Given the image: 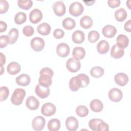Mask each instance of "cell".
Segmentation results:
<instances>
[{"mask_svg":"<svg viewBox=\"0 0 131 131\" xmlns=\"http://www.w3.org/2000/svg\"><path fill=\"white\" fill-rule=\"evenodd\" d=\"M4 72V68L3 66L1 67V75H2Z\"/></svg>","mask_w":131,"mask_h":131,"instance_id":"obj_51","label":"cell"},{"mask_svg":"<svg viewBox=\"0 0 131 131\" xmlns=\"http://www.w3.org/2000/svg\"><path fill=\"white\" fill-rule=\"evenodd\" d=\"M26 105L30 110H36L39 106V101L35 96H30L27 98Z\"/></svg>","mask_w":131,"mask_h":131,"instance_id":"obj_12","label":"cell"},{"mask_svg":"<svg viewBox=\"0 0 131 131\" xmlns=\"http://www.w3.org/2000/svg\"><path fill=\"white\" fill-rule=\"evenodd\" d=\"M109 130V126L103 120L98 124L97 131H108Z\"/></svg>","mask_w":131,"mask_h":131,"instance_id":"obj_44","label":"cell"},{"mask_svg":"<svg viewBox=\"0 0 131 131\" xmlns=\"http://www.w3.org/2000/svg\"><path fill=\"white\" fill-rule=\"evenodd\" d=\"M9 95V90L8 88L5 86H3L1 87V101L6 100L8 97Z\"/></svg>","mask_w":131,"mask_h":131,"instance_id":"obj_38","label":"cell"},{"mask_svg":"<svg viewBox=\"0 0 131 131\" xmlns=\"http://www.w3.org/2000/svg\"><path fill=\"white\" fill-rule=\"evenodd\" d=\"M90 107L92 111L94 112H100L103 108V104L101 101L98 99L92 100L90 103Z\"/></svg>","mask_w":131,"mask_h":131,"instance_id":"obj_22","label":"cell"},{"mask_svg":"<svg viewBox=\"0 0 131 131\" xmlns=\"http://www.w3.org/2000/svg\"><path fill=\"white\" fill-rule=\"evenodd\" d=\"M104 73V69L99 66L93 67L90 70V74L92 76L95 78H99L103 75Z\"/></svg>","mask_w":131,"mask_h":131,"instance_id":"obj_31","label":"cell"},{"mask_svg":"<svg viewBox=\"0 0 131 131\" xmlns=\"http://www.w3.org/2000/svg\"><path fill=\"white\" fill-rule=\"evenodd\" d=\"M9 4L7 1L1 0L0 1V13H5L9 9Z\"/></svg>","mask_w":131,"mask_h":131,"instance_id":"obj_41","label":"cell"},{"mask_svg":"<svg viewBox=\"0 0 131 131\" xmlns=\"http://www.w3.org/2000/svg\"><path fill=\"white\" fill-rule=\"evenodd\" d=\"M14 20L16 24L21 25L26 22L27 20V15L24 12H18L15 15Z\"/></svg>","mask_w":131,"mask_h":131,"instance_id":"obj_33","label":"cell"},{"mask_svg":"<svg viewBox=\"0 0 131 131\" xmlns=\"http://www.w3.org/2000/svg\"><path fill=\"white\" fill-rule=\"evenodd\" d=\"M70 49L69 45L64 42L59 43L56 47V53L61 57H66L70 53Z\"/></svg>","mask_w":131,"mask_h":131,"instance_id":"obj_8","label":"cell"},{"mask_svg":"<svg viewBox=\"0 0 131 131\" xmlns=\"http://www.w3.org/2000/svg\"><path fill=\"white\" fill-rule=\"evenodd\" d=\"M53 9L55 14L58 16L63 15L66 11V8L64 4L62 1H56L53 5Z\"/></svg>","mask_w":131,"mask_h":131,"instance_id":"obj_9","label":"cell"},{"mask_svg":"<svg viewBox=\"0 0 131 131\" xmlns=\"http://www.w3.org/2000/svg\"><path fill=\"white\" fill-rule=\"evenodd\" d=\"M26 91L23 89H16L12 95L11 101L12 103L15 105H19L22 103L26 96Z\"/></svg>","mask_w":131,"mask_h":131,"instance_id":"obj_1","label":"cell"},{"mask_svg":"<svg viewBox=\"0 0 131 131\" xmlns=\"http://www.w3.org/2000/svg\"><path fill=\"white\" fill-rule=\"evenodd\" d=\"M80 78L82 83V88H84L87 86L90 83V79L89 76L83 73H81L77 75Z\"/></svg>","mask_w":131,"mask_h":131,"instance_id":"obj_39","label":"cell"},{"mask_svg":"<svg viewBox=\"0 0 131 131\" xmlns=\"http://www.w3.org/2000/svg\"><path fill=\"white\" fill-rule=\"evenodd\" d=\"M7 70L9 74L14 75L20 72L21 67L18 62L13 61L8 64L7 67Z\"/></svg>","mask_w":131,"mask_h":131,"instance_id":"obj_19","label":"cell"},{"mask_svg":"<svg viewBox=\"0 0 131 131\" xmlns=\"http://www.w3.org/2000/svg\"><path fill=\"white\" fill-rule=\"evenodd\" d=\"M39 84L45 88H49L52 83V77L48 75H41L38 78Z\"/></svg>","mask_w":131,"mask_h":131,"instance_id":"obj_26","label":"cell"},{"mask_svg":"<svg viewBox=\"0 0 131 131\" xmlns=\"http://www.w3.org/2000/svg\"><path fill=\"white\" fill-rule=\"evenodd\" d=\"M102 120L98 118H94L90 120L89 122V127L94 131H97L98 124L99 123L102 121Z\"/></svg>","mask_w":131,"mask_h":131,"instance_id":"obj_37","label":"cell"},{"mask_svg":"<svg viewBox=\"0 0 131 131\" xmlns=\"http://www.w3.org/2000/svg\"><path fill=\"white\" fill-rule=\"evenodd\" d=\"M124 54V49L120 47L117 44L113 45L111 50V55L112 57L115 59L121 58Z\"/></svg>","mask_w":131,"mask_h":131,"instance_id":"obj_17","label":"cell"},{"mask_svg":"<svg viewBox=\"0 0 131 131\" xmlns=\"http://www.w3.org/2000/svg\"><path fill=\"white\" fill-rule=\"evenodd\" d=\"M69 84L70 89L73 92H76L78 91L79 88H82V83L80 78L77 75L71 78Z\"/></svg>","mask_w":131,"mask_h":131,"instance_id":"obj_14","label":"cell"},{"mask_svg":"<svg viewBox=\"0 0 131 131\" xmlns=\"http://www.w3.org/2000/svg\"><path fill=\"white\" fill-rule=\"evenodd\" d=\"M42 18V13L38 9L32 10L29 14V20L33 24L38 23Z\"/></svg>","mask_w":131,"mask_h":131,"instance_id":"obj_11","label":"cell"},{"mask_svg":"<svg viewBox=\"0 0 131 131\" xmlns=\"http://www.w3.org/2000/svg\"><path fill=\"white\" fill-rule=\"evenodd\" d=\"M80 25L82 28L88 29L93 25V19L88 15H84L80 18Z\"/></svg>","mask_w":131,"mask_h":131,"instance_id":"obj_28","label":"cell"},{"mask_svg":"<svg viewBox=\"0 0 131 131\" xmlns=\"http://www.w3.org/2000/svg\"><path fill=\"white\" fill-rule=\"evenodd\" d=\"M46 124V120L41 116L35 117L32 121V127L36 131L41 130L43 129Z\"/></svg>","mask_w":131,"mask_h":131,"instance_id":"obj_5","label":"cell"},{"mask_svg":"<svg viewBox=\"0 0 131 131\" xmlns=\"http://www.w3.org/2000/svg\"><path fill=\"white\" fill-rule=\"evenodd\" d=\"M110 49L108 42L105 40H100L97 45V50L100 54H106Z\"/></svg>","mask_w":131,"mask_h":131,"instance_id":"obj_21","label":"cell"},{"mask_svg":"<svg viewBox=\"0 0 131 131\" xmlns=\"http://www.w3.org/2000/svg\"><path fill=\"white\" fill-rule=\"evenodd\" d=\"M15 81L18 85L26 86L29 85L30 83L31 78L28 74H21L16 78Z\"/></svg>","mask_w":131,"mask_h":131,"instance_id":"obj_18","label":"cell"},{"mask_svg":"<svg viewBox=\"0 0 131 131\" xmlns=\"http://www.w3.org/2000/svg\"><path fill=\"white\" fill-rule=\"evenodd\" d=\"M51 30L50 25L47 23H42L39 24L37 27L38 33L42 35H48Z\"/></svg>","mask_w":131,"mask_h":131,"instance_id":"obj_23","label":"cell"},{"mask_svg":"<svg viewBox=\"0 0 131 131\" xmlns=\"http://www.w3.org/2000/svg\"><path fill=\"white\" fill-rule=\"evenodd\" d=\"M85 55V49L81 47H75L72 51V56L73 58L78 60L82 59Z\"/></svg>","mask_w":131,"mask_h":131,"instance_id":"obj_24","label":"cell"},{"mask_svg":"<svg viewBox=\"0 0 131 131\" xmlns=\"http://www.w3.org/2000/svg\"><path fill=\"white\" fill-rule=\"evenodd\" d=\"M108 96L111 101L115 102H118L122 99L123 94L120 89L116 88H113L109 91Z\"/></svg>","mask_w":131,"mask_h":131,"instance_id":"obj_7","label":"cell"},{"mask_svg":"<svg viewBox=\"0 0 131 131\" xmlns=\"http://www.w3.org/2000/svg\"><path fill=\"white\" fill-rule=\"evenodd\" d=\"M83 2L85 4V5H88V6H91L93 5V3H94L95 2V1H89V2H85V1H83Z\"/></svg>","mask_w":131,"mask_h":131,"instance_id":"obj_50","label":"cell"},{"mask_svg":"<svg viewBox=\"0 0 131 131\" xmlns=\"http://www.w3.org/2000/svg\"><path fill=\"white\" fill-rule=\"evenodd\" d=\"M66 126L69 131H75L77 129L79 123L77 119L73 117L70 116L66 119L65 122Z\"/></svg>","mask_w":131,"mask_h":131,"instance_id":"obj_10","label":"cell"},{"mask_svg":"<svg viewBox=\"0 0 131 131\" xmlns=\"http://www.w3.org/2000/svg\"><path fill=\"white\" fill-rule=\"evenodd\" d=\"M128 77L124 73H118L114 76L115 82L118 85L123 86L128 82Z\"/></svg>","mask_w":131,"mask_h":131,"instance_id":"obj_13","label":"cell"},{"mask_svg":"<svg viewBox=\"0 0 131 131\" xmlns=\"http://www.w3.org/2000/svg\"><path fill=\"white\" fill-rule=\"evenodd\" d=\"M117 45L120 47L124 49L126 48L129 43V39L127 36L124 34L119 35L116 38Z\"/></svg>","mask_w":131,"mask_h":131,"instance_id":"obj_27","label":"cell"},{"mask_svg":"<svg viewBox=\"0 0 131 131\" xmlns=\"http://www.w3.org/2000/svg\"><path fill=\"white\" fill-rule=\"evenodd\" d=\"M17 4L19 8L25 10H29L31 8L33 5V2L31 0L22 1L18 0L17 1Z\"/></svg>","mask_w":131,"mask_h":131,"instance_id":"obj_35","label":"cell"},{"mask_svg":"<svg viewBox=\"0 0 131 131\" xmlns=\"http://www.w3.org/2000/svg\"><path fill=\"white\" fill-rule=\"evenodd\" d=\"M30 46L34 51L39 52L42 51L44 48L45 41L41 37H35L31 39L30 41Z\"/></svg>","mask_w":131,"mask_h":131,"instance_id":"obj_6","label":"cell"},{"mask_svg":"<svg viewBox=\"0 0 131 131\" xmlns=\"http://www.w3.org/2000/svg\"><path fill=\"white\" fill-rule=\"evenodd\" d=\"M40 75H48L51 76V77H53L54 75V72L53 70L49 67H45L41 69L39 72Z\"/></svg>","mask_w":131,"mask_h":131,"instance_id":"obj_43","label":"cell"},{"mask_svg":"<svg viewBox=\"0 0 131 131\" xmlns=\"http://www.w3.org/2000/svg\"><path fill=\"white\" fill-rule=\"evenodd\" d=\"M88 40L92 43L96 42L100 37V34L97 31L93 30L90 31L88 34Z\"/></svg>","mask_w":131,"mask_h":131,"instance_id":"obj_36","label":"cell"},{"mask_svg":"<svg viewBox=\"0 0 131 131\" xmlns=\"http://www.w3.org/2000/svg\"><path fill=\"white\" fill-rule=\"evenodd\" d=\"M35 92L39 98L45 99L49 95L50 90L49 88H45L40 84H37L35 86Z\"/></svg>","mask_w":131,"mask_h":131,"instance_id":"obj_15","label":"cell"},{"mask_svg":"<svg viewBox=\"0 0 131 131\" xmlns=\"http://www.w3.org/2000/svg\"><path fill=\"white\" fill-rule=\"evenodd\" d=\"M19 32L17 29L16 28H12L11 29L9 33L8 36L10 38V43L9 44L12 45L14 43L18 38Z\"/></svg>","mask_w":131,"mask_h":131,"instance_id":"obj_32","label":"cell"},{"mask_svg":"<svg viewBox=\"0 0 131 131\" xmlns=\"http://www.w3.org/2000/svg\"><path fill=\"white\" fill-rule=\"evenodd\" d=\"M72 39L73 41L75 43H81L85 39L84 33L81 30H76L72 34Z\"/></svg>","mask_w":131,"mask_h":131,"instance_id":"obj_20","label":"cell"},{"mask_svg":"<svg viewBox=\"0 0 131 131\" xmlns=\"http://www.w3.org/2000/svg\"><path fill=\"white\" fill-rule=\"evenodd\" d=\"M61 126L60 120L57 118H53L49 121L47 126L50 131H58Z\"/></svg>","mask_w":131,"mask_h":131,"instance_id":"obj_25","label":"cell"},{"mask_svg":"<svg viewBox=\"0 0 131 131\" xmlns=\"http://www.w3.org/2000/svg\"><path fill=\"white\" fill-rule=\"evenodd\" d=\"M127 14L126 10L121 8L117 10L115 13V17L116 20L119 22L123 21L127 17Z\"/></svg>","mask_w":131,"mask_h":131,"instance_id":"obj_29","label":"cell"},{"mask_svg":"<svg viewBox=\"0 0 131 131\" xmlns=\"http://www.w3.org/2000/svg\"><path fill=\"white\" fill-rule=\"evenodd\" d=\"M23 33L26 36H31L34 33V28L31 26H26L23 29Z\"/></svg>","mask_w":131,"mask_h":131,"instance_id":"obj_40","label":"cell"},{"mask_svg":"<svg viewBox=\"0 0 131 131\" xmlns=\"http://www.w3.org/2000/svg\"><path fill=\"white\" fill-rule=\"evenodd\" d=\"M6 56L4 55L2 52L0 53V66L1 67H3V65L6 63Z\"/></svg>","mask_w":131,"mask_h":131,"instance_id":"obj_49","label":"cell"},{"mask_svg":"<svg viewBox=\"0 0 131 131\" xmlns=\"http://www.w3.org/2000/svg\"><path fill=\"white\" fill-rule=\"evenodd\" d=\"M64 35V32L60 29H56L53 32V36L56 39L62 38Z\"/></svg>","mask_w":131,"mask_h":131,"instance_id":"obj_45","label":"cell"},{"mask_svg":"<svg viewBox=\"0 0 131 131\" xmlns=\"http://www.w3.org/2000/svg\"><path fill=\"white\" fill-rule=\"evenodd\" d=\"M7 28V25L6 23L4 21H0V32H3L6 31Z\"/></svg>","mask_w":131,"mask_h":131,"instance_id":"obj_48","label":"cell"},{"mask_svg":"<svg viewBox=\"0 0 131 131\" xmlns=\"http://www.w3.org/2000/svg\"><path fill=\"white\" fill-rule=\"evenodd\" d=\"M83 10V5L78 2L72 3L69 7V13L74 16H79L82 14Z\"/></svg>","mask_w":131,"mask_h":131,"instance_id":"obj_2","label":"cell"},{"mask_svg":"<svg viewBox=\"0 0 131 131\" xmlns=\"http://www.w3.org/2000/svg\"><path fill=\"white\" fill-rule=\"evenodd\" d=\"M76 113L77 115L80 117H84L89 114V110L86 106L83 105H80L76 108Z\"/></svg>","mask_w":131,"mask_h":131,"instance_id":"obj_34","label":"cell"},{"mask_svg":"<svg viewBox=\"0 0 131 131\" xmlns=\"http://www.w3.org/2000/svg\"><path fill=\"white\" fill-rule=\"evenodd\" d=\"M56 108L55 105L50 102L44 103L41 108V114L47 117L51 116L55 114L56 113Z\"/></svg>","mask_w":131,"mask_h":131,"instance_id":"obj_4","label":"cell"},{"mask_svg":"<svg viewBox=\"0 0 131 131\" xmlns=\"http://www.w3.org/2000/svg\"><path fill=\"white\" fill-rule=\"evenodd\" d=\"M10 43V38L8 35H3L1 36V43L0 47L1 48H3L6 47L8 43Z\"/></svg>","mask_w":131,"mask_h":131,"instance_id":"obj_42","label":"cell"},{"mask_svg":"<svg viewBox=\"0 0 131 131\" xmlns=\"http://www.w3.org/2000/svg\"><path fill=\"white\" fill-rule=\"evenodd\" d=\"M66 67L70 72L75 73L80 70L81 63L78 59L74 58H70L67 61Z\"/></svg>","mask_w":131,"mask_h":131,"instance_id":"obj_3","label":"cell"},{"mask_svg":"<svg viewBox=\"0 0 131 131\" xmlns=\"http://www.w3.org/2000/svg\"><path fill=\"white\" fill-rule=\"evenodd\" d=\"M124 30L126 31L130 32L131 31V20L129 19L127 21H126L124 26Z\"/></svg>","mask_w":131,"mask_h":131,"instance_id":"obj_47","label":"cell"},{"mask_svg":"<svg viewBox=\"0 0 131 131\" xmlns=\"http://www.w3.org/2000/svg\"><path fill=\"white\" fill-rule=\"evenodd\" d=\"M62 26L67 30H72L76 26L75 21L71 17H66L62 23Z\"/></svg>","mask_w":131,"mask_h":131,"instance_id":"obj_30","label":"cell"},{"mask_svg":"<svg viewBox=\"0 0 131 131\" xmlns=\"http://www.w3.org/2000/svg\"><path fill=\"white\" fill-rule=\"evenodd\" d=\"M121 1L120 0H108L107 1L108 5L112 8H115L120 6Z\"/></svg>","mask_w":131,"mask_h":131,"instance_id":"obj_46","label":"cell"},{"mask_svg":"<svg viewBox=\"0 0 131 131\" xmlns=\"http://www.w3.org/2000/svg\"><path fill=\"white\" fill-rule=\"evenodd\" d=\"M102 33L105 37L107 38H112L117 33V29L112 25H107L102 28Z\"/></svg>","mask_w":131,"mask_h":131,"instance_id":"obj_16","label":"cell"}]
</instances>
